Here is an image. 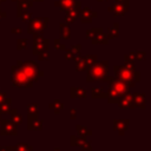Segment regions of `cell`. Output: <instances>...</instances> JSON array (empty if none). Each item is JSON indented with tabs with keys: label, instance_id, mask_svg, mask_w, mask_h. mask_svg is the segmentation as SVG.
<instances>
[{
	"label": "cell",
	"instance_id": "obj_1",
	"mask_svg": "<svg viewBox=\"0 0 151 151\" xmlns=\"http://www.w3.org/2000/svg\"><path fill=\"white\" fill-rule=\"evenodd\" d=\"M37 67L34 63H28L25 65V67L20 70L13 68V78L12 83L13 86H32V84L37 80Z\"/></svg>",
	"mask_w": 151,
	"mask_h": 151
},
{
	"label": "cell",
	"instance_id": "obj_2",
	"mask_svg": "<svg viewBox=\"0 0 151 151\" xmlns=\"http://www.w3.org/2000/svg\"><path fill=\"white\" fill-rule=\"evenodd\" d=\"M107 74V66H106V63L104 65L103 64H99V65H94L90 73H88V77H87V81H92V80H103Z\"/></svg>",
	"mask_w": 151,
	"mask_h": 151
},
{
	"label": "cell",
	"instance_id": "obj_3",
	"mask_svg": "<svg viewBox=\"0 0 151 151\" xmlns=\"http://www.w3.org/2000/svg\"><path fill=\"white\" fill-rule=\"evenodd\" d=\"M107 81H109L110 88L113 90V91H116L119 96L126 93L127 90H129L127 84H126L125 81H123V80H117V79H114V78H110V79H107Z\"/></svg>",
	"mask_w": 151,
	"mask_h": 151
},
{
	"label": "cell",
	"instance_id": "obj_4",
	"mask_svg": "<svg viewBox=\"0 0 151 151\" xmlns=\"http://www.w3.org/2000/svg\"><path fill=\"white\" fill-rule=\"evenodd\" d=\"M118 103H119V106H120V107H124V109H130V107H133V106H134V105H133L132 96H131L129 92L122 94V97H120V99L118 100Z\"/></svg>",
	"mask_w": 151,
	"mask_h": 151
},
{
	"label": "cell",
	"instance_id": "obj_5",
	"mask_svg": "<svg viewBox=\"0 0 151 151\" xmlns=\"http://www.w3.org/2000/svg\"><path fill=\"white\" fill-rule=\"evenodd\" d=\"M2 125V134H15L17 133V129H15V124L12 123V120H1L0 123Z\"/></svg>",
	"mask_w": 151,
	"mask_h": 151
},
{
	"label": "cell",
	"instance_id": "obj_6",
	"mask_svg": "<svg viewBox=\"0 0 151 151\" xmlns=\"http://www.w3.org/2000/svg\"><path fill=\"white\" fill-rule=\"evenodd\" d=\"M27 127L29 130H41L42 129V122L39 120L37 116H29Z\"/></svg>",
	"mask_w": 151,
	"mask_h": 151
},
{
	"label": "cell",
	"instance_id": "obj_7",
	"mask_svg": "<svg viewBox=\"0 0 151 151\" xmlns=\"http://www.w3.org/2000/svg\"><path fill=\"white\" fill-rule=\"evenodd\" d=\"M127 125H129V120H114V129L122 134L124 133V131L127 129Z\"/></svg>",
	"mask_w": 151,
	"mask_h": 151
},
{
	"label": "cell",
	"instance_id": "obj_8",
	"mask_svg": "<svg viewBox=\"0 0 151 151\" xmlns=\"http://www.w3.org/2000/svg\"><path fill=\"white\" fill-rule=\"evenodd\" d=\"M133 104L139 107H145V96L143 93H134L133 96Z\"/></svg>",
	"mask_w": 151,
	"mask_h": 151
},
{
	"label": "cell",
	"instance_id": "obj_9",
	"mask_svg": "<svg viewBox=\"0 0 151 151\" xmlns=\"http://www.w3.org/2000/svg\"><path fill=\"white\" fill-rule=\"evenodd\" d=\"M71 97H78V98H85L86 97V90L81 87H72L71 88Z\"/></svg>",
	"mask_w": 151,
	"mask_h": 151
},
{
	"label": "cell",
	"instance_id": "obj_10",
	"mask_svg": "<svg viewBox=\"0 0 151 151\" xmlns=\"http://www.w3.org/2000/svg\"><path fill=\"white\" fill-rule=\"evenodd\" d=\"M8 113H11V120H12V123H14L15 125H20L21 123H22V117L18 113V111L15 110V109H12V110H9L8 111Z\"/></svg>",
	"mask_w": 151,
	"mask_h": 151
},
{
	"label": "cell",
	"instance_id": "obj_11",
	"mask_svg": "<svg viewBox=\"0 0 151 151\" xmlns=\"http://www.w3.org/2000/svg\"><path fill=\"white\" fill-rule=\"evenodd\" d=\"M11 110V99H6V101H2L0 104V113H8Z\"/></svg>",
	"mask_w": 151,
	"mask_h": 151
},
{
	"label": "cell",
	"instance_id": "obj_12",
	"mask_svg": "<svg viewBox=\"0 0 151 151\" xmlns=\"http://www.w3.org/2000/svg\"><path fill=\"white\" fill-rule=\"evenodd\" d=\"M92 97L93 98H104V97H107V93L103 92L100 88L98 87H93L92 88Z\"/></svg>",
	"mask_w": 151,
	"mask_h": 151
},
{
	"label": "cell",
	"instance_id": "obj_13",
	"mask_svg": "<svg viewBox=\"0 0 151 151\" xmlns=\"http://www.w3.org/2000/svg\"><path fill=\"white\" fill-rule=\"evenodd\" d=\"M77 130H78L79 136H80V137H83V138H85L86 136H90V134H91V131H90L88 129H86V127L81 126V125H78V126H77Z\"/></svg>",
	"mask_w": 151,
	"mask_h": 151
},
{
	"label": "cell",
	"instance_id": "obj_14",
	"mask_svg": "<svg viewBox=\"0 0 151 151\" xmlns=\"http://www.w3.org/2000/svg\"><path fill=\"white\" fill-rule=\"evenodd\" d=\"M27 111H28V114L29 116H37V113H38V104H35V103L28 104Z\"/></svg>",
	"mask_w": 151,
	"mask_h": 151
},
{
	"label": "cell",
	"instance_id": "obj_15",
	"mask_svg": "<svg viewBox=\"0 0 151 151\" xmlns=\"http://www.w3.org/2000/svg\"><path fill=\"white\" fill-rule=\"evenodd\" d=\"M50 109L54 110L55 113H59V111L63 109V104H61L60 100H55V101H53L52 104H50Z\"/></svg>",
	"mask_w": 151,
	"mask_h": 151
},
{
	"label": "cell",
	"instance_id": "obj_16",
	"mask_svg": "<svg viewBox=\"0 0 151 151\" xmlns=\"http://www.w3.org/2000/svg\"><path fill=\"white\" fill-rule=\"evenodd\" d=\"M13 150H15V151H32V146H29L27 144H18L17 146L13 147Z\"/></svg>",
	"mask_w": 151,
	"mask_h": 151
},
{
	"label": "cell",
	"instance_id": "obj_17",
	"mask_svg": "<svg viewBox=\"0 0 151 151\" xmlns=\"http://www.w3.org/2000/svg\"><path fill=\"white\" fill-rule=\"evenodd\" d=\"M76 116H77V111H76L74 109H72V110H71V118H72V119H74V118H76Z\"/></svg>",
	"mask_w": 151,
	"mask_h": 151
},
{
	"label": "cell",
	"instance_id": "obj_18",
	"mask_svg": "<svg viewBox=\"0 0 151 151\" xmlns=\"http://www.w3.org/2000/svg\"><path fill=\"white\" fill-rule=\"evenodd\" d=\"M6 99V96H5V93H0V104L4 101Z\"/></svg>",
	"mask_w": 151,
	"mask_h": 151
},
{
	"label": "cell",
	"instance_id": "obj_19",
	"mask_svg": "<svg viewBox=\"0 0 151 151\" xmlns=\"http://www.w3.org/2000/svg\"><path fill=\"white\" fill-rule=\"evenodd\" d=\"M11 147H8V146H0V151H8Z\"/></svg>",
	"mask_w": 151,
	"mask_h": 151
},
{
	"label": "cell",
	"instance_id": "obj_20",
	"mask_svg": "<svg viewBox=\"0 0 151 151\" xmlns=\"http://www.w3.org/2000/svg\"><path fill=\"white\" fill-rule=\"evenodd\" d=\"M54 151H60V150H58V149H57V150H54Z\"/></svg>",
	"mask_w": 151,
	"mask_h": 151
}]
</instances>
